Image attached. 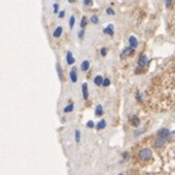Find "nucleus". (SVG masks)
Wrapping results in <instances>:
<instances>
[{
    "mask_svg": "<svg viewBox=\"0 0 175 175\" xmlns=\"http://www.w3.org/2000/svg\"><path fill=\"white\" fill-rule=\"evenodd\" d=\"M151 157H152V153H151L149 149H142V151L140 152V158H141L142 161H148Z\"/></svg>",
    "mask_w": 175,
    "mask_h": 175,
    "instance_id": "obj_1",
    "label": "nucleus"
},
{
    "mask_svg": "<svg viewBox=\"0 0 175 175\" xmlns=\"http://www.w3.org/2000/svg\"><path fill=\"white\" fill-rule=\"evenodd\" d=\"M154 145H156V147H161V146L165 145V140H164L163 137H158V138H156Z\"/></svg>",
    "mask_w": 175,
    "mask_h": 175,
    "instance_id": "obj_2",
    "label": "nucleus"
},
{
    "mask_svg": "<svg viewBox=\"0 0 175 175\" xmlns=\"http://www.w3.org/2000/svg\"><path fill=\"white\" fill-rule=\"evenodd\" d=\"M147 64V57L146 55H141L140 59H138V65L140 66H145Z\"/></svg>",
    "mask_w": 175,
    "mask_h": 175,
    "instance_id": "obj_3",
    "label": "nucleus"
},
{
    "mask_svg": "<svg viewBox=\"0 0 175 175\" xmlns=\"http://www.w3.org/2000/svg\"><path fill=\"white\" fill-rule=\"evenodd\" d=\"M130 47L132 48V49H135L136 47H137V39L135 38V37H130Z\"/></svg>",
    "mask_w": 175,
    "mask_h": 175,
    "instance_id": "obj_4",
    "label": "nucleus"
},
{
    "mask_svg": "<svg viewBox=\"0 0 175 175\" xmlns=\"http://www.w3.org/2000/svg\"><path fill=\"white\" fill-rule=\"evenodd\" d=\"M70 76H71V81H72V82H76V81H77V74H76V70H75V69L71 70Z\"/></svg>",
    "mask_w": 175,
    "mask_h": 175,
    "instance_id": "obj_5",
    "label": "nucleus"
},
{
    "mask_svg": "<svg viewBox=\"0 0 175 175\" xmlns=\"http://www.w3.org/2000/svg\"><path fill=\"white\" fill-rule=\"evenodd\" d=\"M103 82H104V80L102 78V76H97V77L94 78V83H96L97 86H101V85H103Z\"/></svg>",
    "mask_w": 175,
    "mask_h": 175,
    "instance_id": "obj_6",
    "label": "nucleus"
},
{
    "mask_svg": "<svg viewBox=\"0 0 175 175\" xmlns=\"http://www.w3.org/2000/svg\"><path fill=\"white\" fill-rule=\"evenodd\" d=\"M132 52H133V49H132V48H131V47H129V48H127V49H125V50H124V52H122V53H121V57H122V58H124V57H125V55H129V54H131V53H132Z\"/></svg>",
    "mask_w": 175,
    "mask_h": 175,
    "instance_id": "obj_7",
    "label": "nucleus"
},
{
    "mask_svg": "<svg viewBox=\"0 0 175 175\" xmlns=\"http://www.w3.org/2000/svg\"><path fill=\"white\" fill-rule=\"evenodd\" d=\"M82 92H83V98L86 99L88 97V92H87V83H83L82 85Z\"/></svg>",
    "mask_w": 175,
    "mask_h": 175,
    "instance_id": "obj_8",
    "label": "nucleus"
},
{
    "mask_svg": "<svg viewBox=\"0 0 175 175\" xmlns=\"http://www.w3.org/2000/svg\"><path fill=\"white\" fill-rule=\"evenodd\" d=\"M74 61H75V59L72 58L71 52H67V64H69V65H72V64H74Z\"/></svg>",
    "mask_w": 175,
    "mask_h": 175,
    "instance_id": "obj_9",
    "label": "nucleus"
},
{
    "mask_svg": "<svg viewBox=\"0 0 175 175\" xmlns=\"http://www.w3.org/2000/svg\"><path fill=\"white\" fill-rule=\"evenodd\" d=\"M88 67H89V62H88V61H83L82 65H81V69H82L83 71H86V70H88Z\"/></svg>",
    "mask_w": 175,
    "mask_h": 175,
    "instance_id": "obj_10",
    "label": "nucleus"
},
{
    "mask_svg": "<svg viewBox=\"0 0 175 175\" xmlns=\"http://www.w3.org/2000/svg\"><path fill=\"white\" fill-rule=\"evenodd\" d=\"M103 114V109H102V105H98L97 109H96V115L97 117H101Z\"/></svg>",
    "mask_w": 175,
    "mask_h": 175,
    "instance_id": "obj_11",
    "label": "nucleus"
},
{
    "mask_svg": "<svg viewBox=\"0 0 175 175\" xmlns=\"http://www.w3.org/2000/svg\"><path fill=\"white\" fill-rule=\"evenodd\" d=\"M61 32H62V28H61V27H58V28H57V30L54 31V34H53V36H54L55 38H57V37H60Z\"/></svg>",
    "mask_w": 175,
    "mask_h": 175,
    "instance_id": "obj_12",
    "label": "nucleus"
},
{
    "mask_svg": "<svg viewBox=\"0 0 175 175\" xmlns=\"http://www.w3.org/2000/svg\"><path fill=\"white\" fill-rule=\"evenodd\" d=\"M104 33H108V34H110V36H113V26L110 25L108 28H105L104 30Z\"/></svg>",
    "mask_w": 175,
    "mask_h": 175,
    "instance_id": "obj_13",
    "label": "nucleus"
},
{
    "mask_svg": "<svg viewBox=\"0 0 175 175\" xmlns=\"http://www.w3.org/2000/svg\"><path fill=\"white\" fill-rule=\"evenodd\" d=\"M103 127H105V120H101L97 124V129H103Z\"/></svg>",
    "mask_w": 175,
    "mask_h": 175,
    "instance_id": "obj_14",
    "label": "nucleus"
},
{
    "mask_svg": "<svg viewBox=\"0 0 175 175\" xmlns=\"http://www.w3.org/2000/svg\"><path fill=\"white\" fill-rule=\"evenodd\" d=\"M86 25H87V20H86V17H82V21H81V28L83 30V28L86 27Z\"/></svg>",
    "mask_w": 175,
    "mask_h": 175,
    "instance_id": "obj_15",
    "label": "nucleus"
},
{
    "mask_svg": "<svg viewBox=\"0 0 175 175\" xmlns=\"http://www.w3.org/2000/svg\"><path fill=\"white\" fill-rule=\"evenodd\" d=\"M72 109H74V107H72V104H70L69 107H66V108L64 109V112H65V113H69V112H71Z\"/></svg>",
    "mask_w": 175,
    "mask_h": 175,
    "instance_id": "obj_16",
    "label": "nucleus"
},
{
    "mask_svg": "<svg viewBox=\"0 0 175 175\" xmlns=\"http://www.w3.org/2000/svg\"><path fill=\"white\" fill-rule=\"evenodd\" d=\"M75 138H76V142L80 141V131L78 130H76V132H75Z\"/></svg>",
    "mask_w": 175,
    "mask_h": 175,
    "instance_id": "obj_17",
    "label": "nucleus"
},
{
    "mask_svg": "<svg viewBox=\"0 0 175 175\" xmlns=\"http://www.w3.org/2000/svg\"><path fill=\"white\" fill-rule=\"evenodd\" d=\"M57 70H58L59 77L61 78V77H62V72H61V69H60V66H59V65H57Z\"/></svg>",
    "mask_w": 175,
    "mask_h": 175,
    "instance_id": "obj_18",
    "label": "nucleus"
},
{
    "mask_svg": "<svg viewBox=\"0 0 175 175\" xmlns=\"http://www.w3.org/2000/svg\"><path fill=\"white\" fill-rule=\"evenodd\" d=\"M74 23H75V17L71 16V18H70V27H74Z\"/></svg>",
    "mask_w": 175,
    "mask_h": 175,
    "instance_id": "obj_19",
    "label": "nucleus"
},
{
    "mask_svg": "<svg viewBox=\"0 0 175 175\" xmlns=\"http://www.w3.org/2000/svg\"><path fill=\"white\" fill-rule=\"evenodd\" d=\"M91 21H92L93 23H97V22H98V17H97V16H92V18H91Z\"/></svg>",
    "mask_w": 175,
    "mask_h": 175,
    "instance_id": "obj_20",
    "label": "nucleus"
},
{
    "mask_svg": "<svg viewBox=\"0 0 175 175\" xmlns=\"http://www.w3.org/2000/svg\"><path fill=\"white\" fill-rule=\"evenodd\" d=\"M109 83H110V81H109L108 78H105L104 82H103V86H109Z\"/></svg>",
    "mask_w": 175,
    "mask_h": 175,
    "instance_id": "obj_21",
    "label": "nucleus"
},
{
    "mask_svg": "<svg viewBox=\"0 0 175 175\" xmlns=\"http://www.w3.org/2000/svg\"><path fill=\"white\" fill-rule=\"evenodd\" d=\"M101 54H102V55L104 57V55L107 54V49H102V50H101Z\"/></svg>",
    "mask_w": 175,
    "mask_h": 175,
    "instance_id": "obj_22",
    "label": "nucleus"
},
{
    "mask_svg": "<svg viewBox=\"0 0 175 175\" xmlns=\"http://www.w3.org/2000/svg\"><path fill=\"white\" fill-rule=\"evenodd\" d=\"M87 126H88V127H93V122H92V121H88Z\"/></svg>",
    "mask_w": 175,
    "mask_h": 175,
    "instance_id": "obj_23",
    "label": "nucleus"
},
{
    "mask_svg": "<svg viewBox=\"0 0 175 175\" xmlns=\"http://www.w3.org/2000/svg\"><path fill=\"white\" fill-rule=\"evenodd\" d=\"M58 7H59V5L58 4H55V5H54V11H55V12L58 11Z\"/></svg>",
    "mask_w": 175,
    "mask_h": 175,
    "instance_id": "obj_24",
    "label": "nucleus"
},
{
    "mask_svg": "<svg viewBox=\"0 0 175 175\" xmlns=\"http://www.w3.org/2000/svg\"><path fill=\"white\" fill-rule=\"evenodd\" d=\"M92 4V1H89V0H87V1H85V5H91Z\"/></svg>",
    "mask_w": 175,
    "mask_h": 175,
    "instance_id": "obj_25",
    "label": "nucleus"
},
{
    "mask_svg": "<svg viewBox=\"0 0 175 175\" xmlns=\"http://www.w3.org/2000/svg\"><path fill=\"white\" fill-rule=\"evenodd\" d=\"M108 14H110V15H113V14H114V11H113L112 9H108Z\"/></svg>",
    "mask_w": 175,
    "mask_h": 175,
    "instance_id": "obj_26",
    "label": "nucleus"
},
{
    "mask_svg": "<svg viewBox=\"0 0 175 175\" xmlns=\"http://www.w3.org/2000/svg\"><path fill=\"white\" fill-rule=\"evenodd\" d=\"M59 17H60V18H61V17H64V11H61V12L59 14Z\"/></svg>",
    "mask_w": 175,
    "mask_h": 175,
    "instance_id": "obj_27",
    "label": "nucleus"
},
{
    "mask_svg": "<svg viewBox=\"0 0 175 175\" xmlns=\"http://www.w3.org/2000/svg\"><path fill=\"white\" fill-rule=\"evenodd\" d=\"M82 37H83V30L80 32V38H82Z\"/></svg>",
    "mask_w": 175,
    "mask_h": 175,
    "instance_id": "obj_28",
    "label": "nucleus"
},
{
    "mask_svg": "<svg viewBox=\"0 0 175 175\" xmlns=\"http://www.w3.org/2000/svg\"><path fill=\"white\" fill-rule=\"evenodd\" d=\"M174 133H175V131H174V132H173V135H174Z\"/></svg>",
    "mask_w": 175,
    "mask_h": 175,
    "instance_id": "obj_29",
    "label": "nucleus"
}]
</instances>
